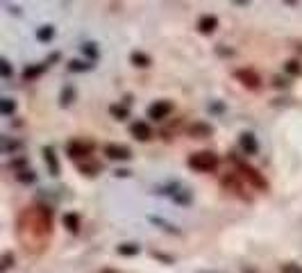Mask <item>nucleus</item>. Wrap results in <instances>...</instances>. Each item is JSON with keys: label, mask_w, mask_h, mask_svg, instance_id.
Returning a JSON list of instances; mask_svg holds the SVG:
<instances>
[{"label": "nucleus", "mask_w": 302, "mask_h": 273, "mask_svg": "<svg viewBox=\"0 0 302 273\" xmlns=\"http://www.w3.org/2000/svg\"><path fill=\"white\" fill-rule=\"evenodd\" d=\"M19 228H20V239H23V244H25L30 253L43 251L46 239L50 237V230H53V214L43 205L27 207L19 221Z\"/></svg>", "instance_id": "obj_1"}, {"label": "nucleus", "mask_w": 302, "mask_h": 273, "mask_svg": "<svg viewBox=\"0 0 302 273\" xmlns=\"http://www.w3.org/2000/svg\"><path fill=\"white\" fill-rule=\"evenodd\" d=\"M189 167L198 173H211L218 168V155H214L211 150H200V153H193L189 157Z\"/></svg>", "instance_id": "obj_2"}, {"label": "nucleus", "mask_w": 302, "mask_h": 273, "mask_svg": "<svg viewBox=\"0 0 302 273\" xmlns=\"http://www.w3.org/2000/svg\"><path fill=\"white\" fill-rule=\"evenodd\" d=\"M239 167V171L243 173V178L250 182V185L255 187V189H259V191H266L268 189V182H266V178H263L257 168H252V167H248V164H243V162H239L237 164Z\"/></svg>", "instance_id": "obj_3"}, {"label": "nucleus", "mask_w": 302, "mask_h": 273, "mask_svg": "<svg viewBox=\"0 0 302 273\" xmlns=\"http://www.w3.org/2000/svg\"><path fill=\"white\" fill-rule=\"evenodd\" d=\"M93 141H82V139H73L68 141V146H66V153H68V157H73V160H80V157H89V155L93 153Z\"/></svg>", "instance_id": "obj_4"}, {"label": "nucleus", "mask_w": 302, "mask_h": 273, "mask_svg": "<svg viewBox=\"0 0 302 273\" xmlns=\"http://www.w3.org/2000/svg\"><path fill=\"white\" fill-rule=\"evenodd\" d=\"M234 78L241 82L243 87H248V89H259L262 87V78H259V73H255L252 68H239V71H234Z\"/></svg>", "instance_id": "obj_5"}, {"label": "nucleus", "mask_w": 302, "mask_h": 273, "mask_svg": "<svg viewBox=\"0 0 302 273\" xmlns=\"http://www.w3.org/2000/svg\"><path fill=\"white\" fill-rule=\"evenodd\" d=\"M171 112H173V103H171V100H157V103H152V105H150L148 116H150L152 121H164Z\"/></svg>", "instance_id": "obj_6"}, {"label": "nucleus", "mask_w": 302, "mask_h": 273, "mask_svg": "<svg viewBox=\"0 0 302 273\" xmlns=\"http://www.w3.org/2000/svg\"><path fill=\"white\" fill-rule=\"evenodd\" d=\"M105 155L109 157V160H130L132 150L127 146H121V144H107Z\"/></svg>", "instance_id": "obj_7"}, {"label": "nucleus", "mask_w": 302, "mask_h": 273, "mask_svg": "<svg viewBox=\"0 0 302 273\" xmlns=\"http://www.w3.org/2000/svg\"><path fill=\"white\" fill-rule=\"evenodd\" d=\"M239 146L243 148V153H248V155H255L257 153V139H255V134L252 132H243L241 137H239Z\"/></svg>", "instance_id": "obj_8"}, {"label": "nucleus", "mask_w": 302, "mask_h": 273, "mask_svg": "<svg viewBox=\"0 0 302 273\" xmlns=\"http://www.w3.org/2000/svg\"><path fill=\"white\" fill-rule=\"evenodd\" d=\"M130 132H132V137L134 139H139V141H145V139H150V127L145 126L143 121H134L130 126Z\"/></svg>", "instance_id": "obj_9"}, {"label": "nucleus", "mask_w": 302, "mask_h": 273, "mask_svg": "<svg viewBox=\"0 0 302 273\" xmlns=\"http://www.w3.org/2000/svg\"><path fill=\"white\" fill-rule=\"evenodd\" d=\"M216 27H218V19H216V16H200V21H198V30H200V32H204V34L214 32Z\"/></svg>", "instance_id": "obj_10"}, {"label": "nucleus", "mask_w": 302, "mask_h": 273, "mask_svg": "<svg viewBox=\"0 0 302 273\" xmlns=\"http://www.w3.org/2000/svg\"><path fill=\"white\" fill-rule=\"evenodd\" d=\"M43 160H46L48 164V171L53 175H60V162H57V157H55L53 148H43Z\"/></svg>", "instance_id": "obj_11"}, {"label": "nucleus", "mask_w": 302, "mask_h": 273, "mask_svg": "<svg viewBox=\"0 0 302 273\" xmlns=\"http://www.w3.org/2000/svg\"><path fill=\"white\" fill-rule=\"evenodd\" d=\"M189 132L193 134V137H209V134L214 132V127L207 126V123H193V126L189 127Z\"/></svg>", "instance_id": "obj_12"}, {"label": "nucleus", "mask_w": 302, "mask_h": 273, "mask_svg": "<svg viewBox=\"0 0 302 273\" xmlns=\"http://www.w3.org/2000/svg\"><path fill=\"white\" fill-rule=\"evenodd\" d=\"M64 226H66V230L78 232L80 230V216L78 214H64Z\"/></svg>", "instance_id": "obj_13"}, {"label": "nucleus", "mask_w": 302, "mask_h": 273, "mask_svg": "<svg viewBox=\"0 0 302 273\" xmlns=\"http://www.w3.org/2000/svg\"><path fill=\"white\" fill-rule=\"evenodd\" d=\"M43 71H46V64H41V66H27L25 71H23V80H34V78H39Z\"/></svg>", "instance_id": "obj_14"}, {"label": "nucleus", "mask_w": 302, "mask_h": 273, "mask_svg": "<svg viewBox=\"0 0 302 273\" xmlns=\"http://www.w3.org/2000/svg\"><path fill=\"white\" fill-rule=\"evenodd\" d=\"M223 185L225 187H230L232 191H237V193H241L243 191V187H241V182L237 180V173H230V175H225V180H223Z\"/></svg>", "instance_id": "obj_15"}, {"label": "nucleus", "mask_w": 302, "mask_h": 273, "mask_svg": "<svg viewBox=\"0 0 302 273\" xmlns=\"http://www.w3.org/2000/svg\"><path fill=\"white\" fill-rule=\"evenodd\" d=\"M132 64L139 68H143V66H150V57L143 53H132Z\"/></svg>", "instance_id": "obj_16"}, {"label": "nucleus", "mask_w": 302, "mask_h": 273, "mask_svg": "<svg viewBox=\"0 0 302 273\" xmlns=\"http://www.w3.org/2000/svg\"><path fill=\"white\" fill-rule=\"evenodd\" d=\"M53 34H55V27L43 25L39 32H37V39H39V41H50V39H53Z\"/></svg>", "instance_id": "obj_17"}, {"label": "nucleus", "mask_w": 302, "mask_h": 273, "mask_svg": "<svg viewBox=\"0 0 302 273\" xmlns=\"http://www.w3.org/2000/svg\"><path fill=\"white\" fill-rule=\"evenodd\" d=\"M16 178H19V182H23V185H30V182L37 180V175H34L32 171H19Z\"/></svg>", "instance_id": "obj_18"}, {"label": "nucleus", "mask_w": 302, "mask_h": 273, "mask_svg": "<svg viewBox=\"0 0 302 273\" xmlns=\"http://www.w3.org/2000/svg\"><path fill=\"white\" fill-rule=\"evenodd\" d=\"M137 253H139L137 244H123V246H119V255H137Z\"/></svg>", "instance_id": "obj_19"}, {"label": "nucleus", "mask_w": 302, "mask_h": 273, "mask_svg": "<svg viewBox=\"0 0 302 273\" xmlns=\"http://www.w3.org/2000/svg\"><path fill=\"white\" fill-rule=\"evenodd\" d=\"M75 98V91H73V87H66L64 91H61V105L64 107H68L71 105V100Z\"/></svg>", "instance_id": "obj_20"}, {"label": "nucleus", "mask_w": 302, "mask_h": 273, "mask_svg": "<svg viewBox=\"0 0 302 273\" xmlns=\"http://www.w3.org/2000/svg\"><path fill=\"white\" fill-rule=\"evenodd\" d=\"M0 112L5 114V116H9V114L14 112V100L12 98H5L2 103H0Z\"/></svg>", "instance_id": "obj_21"}, {"label": "nucleus", "mask_w": 302, "mask_h": 273, "mask_svg": "<svg viewBox=\"0 0 302 273\" xmlns=\"http://www.w3.org/2000/svg\"><path fill=\"white\" fill-rule=\"evenodd\" d=\"M71 71H89V68H93V64H84V62H71Z\"/></svg>", "instance_id": "obj_22"}, {"label": "nucleus", "mask_w": 302, "mask_h": 273, "mask_svg": "<svg viewBox=\"0 0 302 273\" xmlns=\"http://www.w3.org/2000/svg\"><path fill=\"white\" fill-rule=\"evenodd\" d=\"M286 73H300V64L298 62H286Z\"/></svg>", "instance_id": "obj_23"}, {"label": "nucleus", "mask_w": 302, "mask_h": 273, "mask_svg": "<svg viewBox=\"0 0 302 273\" xmlns=\"http://www.w3.org/2000/svg\"><path fill=\"white\" fill-rule=\"evenodd\" d=\"M0 68H2V78H9V75H12V68H9V62L7 60L0 62Z\"/></svg>", "instance_id": "obj_24"}, {"label": "nucleus", "mask_w": 302, "mask_h": 273, "mask_svg": "<svg viewBox=\"0 0 302 273\" xmlns=\"http://www.w3.org/2000/svg\"><path fill=\"white\" fill-rule=\"evenodd\" d=\"M98 168H100V164H91V167H82V173L93 175V171H98Z\"/></svg>", "instance_id": "obj_25"}, {"label": "nucleus", "mask_w": 302, "mask_h": 273, "mask_svg": "<svg viewBox=\"0 0 302 273\" xmlns=\"http://www.w3.org/2000/svg\"><path fill=\"white\" fill-rule=\"evenodd\" d=\"M9 267H12V255L5 253V257H2V271H7Z\"/></svg>", "instance_id": "obj_26"}, {"label": "nucleus", "mask_w": 302, "mask_h": 273, "mask_svg": "<svg viewBox=\"0 0 302 273\" xmlns=\"http://www.w3.org/2000/svg\"><path fill=\"white\" fill-rule=\"evenodd\" d=\"M112 112L116 114L119 119H125V116H127V112H125V109H121V107H112Z\"/></svg>", "instance_id": "obj_27"}, {"label": "nucleus", "mask_w": 302, "mask_h": 273, "mask_svg": "<svg viewBox=\"0 0 302 273\" xmlns=\"http://www.w3.org/2000/svg\"><path fill=\"white\" fill-rule=\"evenodd\" d=\"M105 273H114V271H105Z\"/></svg>", "instance_id": "obj_28"}]
</instances>
